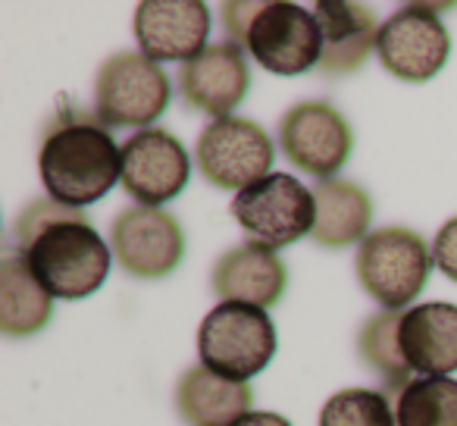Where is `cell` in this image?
Returning a JSON list of instances; mask_svg holds the SVG:
<instances>
[{
  "mask_svg": "<svg viewBox=\"0 0 457 426\" xmlns=\"http://www.w3.org/2000/svg\"><path fill=\"white\" fill-rule=\"evenodd\" d=\"M398 426H457V380L420 376L401 388L395 401Z\"/></svg>",
  "mask_w": 457,
  "mask_h": 426,
  "instance_id": "7402d4cb",
  "label": "cell"
},
{
  "mask_svg": "<svg viewBox=\"0 0 457 426\" xmlns=\"http://www.w3.org/2000/svg\"><path fill=\"white\" fill-rule=\"evenodd\" d=\"M191 176L188 151L176 135L163 129H145L135 132L122 145V188L141 204V207H160L182 195Z\"/></svg>",
  "mask_w": 457,
  "mask_h": 426,
  "instance_id": "7c38bea8",
  "label": "cell"
},
{
  "mask_svg": "<svg viewBox=\"0 0 457 426\" xmlns=\"http://www.w3.org/2000/svg\"><path fill=\"white\" fill-rule=\"evenodd\" d=\"M176 407L188 426H232L254 411V388L197 363L179 376Z\"/></svg>",
  "mask_w": 457,
  "mask_h": 426,
  "instance_id": "ac0fdd59",
  "label": "cell"
},
{
  "mask_svg": "<svg viewBox=\"0 0 457 426\" xmlns=\"http://www.w3.org/2000/svg\"><path fill=\"white\" fill-rule=\"evenodd\" d=\"M313 16L323 35L320 70L326 76H348L361 70L379 38L373 10L363 4H348V0H320Z\"/></svg>",
  "mask_w": 457,
  "mask_h": 426,
  "instance_id": "e0dca14e",
  "label": "cell"
},
{
  "mask_svg": "<svg viewBox=\"0 0 457 426\" xmlns=\"http://www.w3.org/2000/svg\"><path fill=\"white\" fill-rule=\"evenodd\" d=\"M13 236L32 276L51 298H88L107 282L113 251L82 210L54 197H35L16 217Z\"/></svg>",
  "mask_w": 457,
  "mask_h": 426,
  "instance_id": "6da1fadb",
  "label": "cell"
},
{
  "mask_svg": "<svg viewBox=\"0 0 457 426\" xmlns=\"http://www.w3.org/2000/svg\"><path fill=\"white\" fill-rule=\"evenodd\" d=\"M320 426H398L388 398L376 388H342L320 411Z\"/></svg>",
  "mask_w": 457,
  "mask_h": 426,
  "instance_id": "603a6c76",
  "label": "cell"
},
{
  "mask_svg": "<svg viewBox=\"0 0 457 426\" xmlns=\"http://www.w3.org/2000/svg\"><path fill=\"white\" fill-rule=\"evenodd\" d=\"M38 172L47 197L82 210L122 179V147L97 116L70 110L41 138Z\"/></svg>",
  "mask_w": 457,
  "mask_h": 426,
  "instance_id": "7a4b0ae2",
  "label": "cell"
},
{
  "mask_svg": "<svg viewBox=\"0 0 457 426\" xmlns=\"http://www.w3.org/2000/svg\"><path fill=\"white\" fill-rule=\"evenodd\" d=\"M110 251L135 280H163L182 263L185 232L160 207H126L110 223Z\"/></svg>",
  "mask_w": 457,
  "mask_h": 426,
  "instance_id": "30bf717a",
  "label": "cell"
},
{
  "mask_svg": "<svg viewBox=\"0 0 457 426\" xmlns=\"http://www.w3.org/2000/svg\"><path fill=\"white\" fill-rule=\"evenodd\" d=\"M251 88V70L245 51L232 41H220L201 51L179 72V95L185 107L213 120L232 116Z\"/></svg>",
  "mask_w": 457,
  "mask_h": 426,
  "instance_id": "5bb4252c",
  "label": "cell"
},
{
  "mask_svg": "<svg viewBox=\"0 0 457 426\" xmlns=\"http://www.w3.org/2000/svg\"><path fill=\"white\" fill-rule=\"evenodd\" d=\"M170 97V76L141 51H120L97 70L95 110L104 126H135L145 132L166 113Z\"/></svg>",
  "mask_w": 457,
  "mask_h": 426,
  "instance_id": "52a82bcc",
  "label": "cell"
},
{
  "mask_svg": "<svg viewBox=\"0 0 457 426\" xmlns=\"http://www.w3.org/2000/svg\"><path fill=\"white\" fill-rule=\"evenodd\" d=\"M379 63L401 82H429L451 57V35L432 7L407 4L379 26Z\"/></svg>",
  "mask_w": 457,
  "mask_h": 426,
  "instance_id": "9c48e42d",
  "label": "cell"
},
{
  "mask_svg": "<svg viewBox=\"0 0 457 426\" xmlns=\"http://www.w3.org/2000/svg\"><path fill=\"white\" fill-rule=\"evenodd\" d=\"M210 286L220 301H238V305H254L267 311L279 305L286 295L288 270L276 251L245 242L220 255L210 273Z\"/></svg>",
  "mask_w": 457,
  "mask_h": 426,
  "instance_id": "9a60e30c",
  "label": "cell"
},
{
  "mask_svg": "<svg viewBox=\"0 0 457 426\" xmlns=\"http://www.w3.org/2000/svg\"><path fill=\"white\" fill-rule=\"evenodd\" d=\"M401 355L423 376H451L457 370V305L426 301L401 313Z\"/></svg>",
  "mask_w": 457,
  "mask_h": 426,
  "instance_id": "2e32d148",
  "label": "cell"
},
{
  "mask_svg": "<svg viewBox=\"0 0 457 426\" xmlns=\"http://www.w3.org/2000/svg\"><path fill=\"white\" fill-rule=\"evenodd\" d=\"M54 317V298L29 270L26 257L7 248L0 263V332L26 338L41 332Z\"/></svg>",
  "mask_w": 457,
  "mask_h": 426,
  "instance_id": "ffe728a7",
  "label": "cell"
},
{
  "mask_svg": "<svg viewBox=\"0 0 457 426\" xmlns=\"http://www.w3.org/2000/svg\"><path fill=\"white\" fill-rule=\"evenodd\" d=\"M279 147L292 166L320 179H336L354 151L348 120L326 101H301L282 116Z\"/></svg>",
  "mask_w": 457,
  "mask_h": 426,
  "instance_id": "8fae6325",
  "label": "cell"
},
{
  "mask_svg": "<svg viewBox=\"0 0 457 426\" xmlns=\"http://www.w3.org/2000/svg\"><path fill=\"white\" fill-rule=\"evenodd\" d=\"M132 29L141 54L154 63H188L210 47V7L201 0H145L135 10Z\"/></svg>",
  "mask_w": 457,
  "mask_h": 426,
  "instance_id": "4fadbf2b",
  "label": "cell"
},
{
  "mask_svg": "<svg viewBox=\"0 0 457 426\" xmlns=\"http://www.w3.org/2000/svg\"><path fill=\"white\" fill-rule=\"evenodd\" d=\"M398 326H401V311H382L367 317V323L361 326V336H357V351H361L363 363L373 373L382 376L388 392L401 395V388L411 382L413 370L407 367L404 355H401Z\"/></svg>",
  "mask_w": 457,
  "mask_h": 426,
  "instance_id": "44dd1931",
  "label": "cell"
},
{
  "mask_svg": "<svg viewBox=\"0 0 457 426\" xmlns=\"http://www.w3.org/2000/svg\"><path fill=\"white\" fill-rule=\"evenodd\" d=\"M276 326L263 307L220 301L197 330L201 363L232 382H248L276 357Z\"/></svg>",
  "mask_w": 457,
  "mask_h": 426,
  "instance_id": "5b68a950",
  "label": "cell"
},
{
  "mask_svg": "<svg viewBox=\"0 0 457 426\" xmlns=\"http://www.w3.org/2000/svg\"><path fill=\"white\" fill-rule=\"evenodd\" d=\"M276 147L267 129L245 116L210 120L195 145L201 176L222 191H242L270 176Z\"/></svg>",
  "mask_w": 457,
  "mask_h": 426,
  "instance_id": "ba28073f",
  "label": "cell"
},
{
  "mask_svg": "<svg viewBox=\"0 0 457 426\" xmlns=\"http://www.w3.org/2000/svg\"><path fill=\"white\" fill-rule=\"evenodd\" d=\"M232 217L245 230L248 242L279 251L292 242H301L317 223V201L313 188L288 172H270L267 179L248 185L232 201Z\"/></svg>",
  "mask_w": 457,
  "mask_h": 426,
  "instance_id": "8992f818",
  "label": "cell"
},
{
  "mask_svg": "<svg viewBox=\"0 0 457 426\" xmlns=\"http://www.w3.org/2000/svg\"><path fill=\"white\" fill-rule=\"evenodd\" d=\"M432 257H436V267L442 270L451 282H457V217H451L448 223L438 230L436 242H432Z\"/></svg>",
  "mask_w": 457,
  "mask_h": 426,
  "instance_id": "cb8c5ba5",
  "label": "cell"
},
{
  "mask_svg": "<svg viewBox=\"0 0 457 426\" xmlns=\"http://www.w3.org/2000/svg\"><path fill=\"white\" fill-rule=\"evenodd\" d=\"M222 26L232 45L248 51L267 72L276 76H301L320 66L323 35L313 10H304L288 0L273 4H222Z\"/></svg>",
  "mask_w": 457,
  "mask_h": 426,
  "instance_id": "3957f363",
  "label": "cell"
},
{
  "mask_svg": "<svg viewBox=\"0 0 457 426\" xmlns=\"http://www.w3.org/2000/svg\"><path fill=\"white\" fill-rule=\"evenodd\" d=\"M232 426H292V423H288V417L273 413V411H248L242 420H236Z\"/></svg>",
  "mask_w": 457,
  "mask_h": 426,
  "instance_id": "d4e9b609",
  "label": "cell"
},
{
  "mask_svg": "<svg viewBox=\"0 0 457 426\" xmlns=\"http://www.w3.org/2000/svg\"><path fill=\"white\" fill-rule=\"evenodd\" d=\"M313 201H317V223H313L311 238L320 248H348L370 236L367 230L373 220V201L357 182L320 179L313 185Z\"/></svg>",
  "mask_w": 457,
  "mask_h": 426,
  "instance_id": "d6986e66",
  "label": "cell"
},
{
  "mask_svg": "<svg viewBox=\"0 0 457 426\" xmlns=\"http://www.w3.org/2000/svg\"><path fill=\"white\" fill-rule=\"evenodd\" d=\"M357 282L386 311L407 307L429 282L436 257L426 238L407 226H382L357 245Z\"/></svg>",
  "mask_w": 457,
  "mask_h": 426,
  "instance_id": "277c9868",
  "label": "cell"
}]
</instances>
